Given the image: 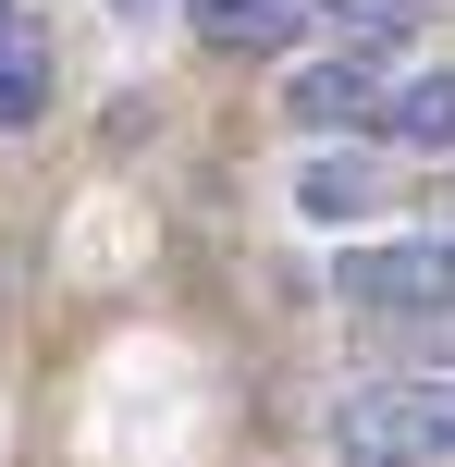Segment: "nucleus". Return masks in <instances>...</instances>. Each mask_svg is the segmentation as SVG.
<instances>
[{
	"instance_id": "f257e3e1",
	"label": "nucleus",
	"mask_w": 455,
	"mask_h": 467,
	"mask_svg": "<svg viewBox=\"0 0 455 467\" xmlns=\"http://www.w3.org/2000/svg\"><path fill=\"white\" fill-rule=\"evenodd\" d=\"M333 455L345 467H455V369H394L333 394Z\"/></svg>"
},
{
	"instance_id": "f03ea898",
	"label": "nucleus",
	"mask_w": 455,
	"mask_h": 467,
	"mask_svg": "<svg viewBox=\"0 0 455 467\" xmlns=\"http://www.w3.org/2000/svg\"><path fill=\"white\" fill-rule=\"evenodd\" d=\"M382 99H394V62H357V49H308L284 74V111L308 148H345V136H382Z\"/></svg>"
},
{
	"instance_id": "7ed1b4c3",
	"label": "nucleus",
	"mask_w": 455,
	"mask_h": 467,
	"mask_svg": "<svg viewBox=\"0 0 455 467\" xmlns=\"http://www.w3.org/2000/svg\"><path fill=\"white\" fill-rule=\"evenodd\" d=\"M394 210V148H308L295 161V222H369Z\"/></svg>"
},
{
	"instance_id": "20e7f679",
	"label": "nucleus",
	"mask_w": 455,
	"mask_h": 467,
	"mask_svg": "<svg viewBox=\"0 0 455 467\" xmlns=\"http://www.w3.org/2000/svg\"><path fill=\"white\" fill-rule=\"evenodd\" d=\"M308 25L333 49H357V62H394V49L419 37V0H308Z\"/></svg>"
},
{
	"instance_id": "39448f33",
	"label": "nucleus",
	"mask_w": 455,
	"mask_h": 467,
	"mask_svg": "<svg viewBox=\"0 0 455 467\" xmlns=\"http://www.w3.org/2000/svg\"><path fill=\"white\" fill-rule=\"evenodd\" d=\"M382 148H431V161H455V74H407V87L382 99Z\"/></svg>"
},
{
	"instance_id": "423d86ee",
	"label": "nucleus",
	"mask_w": 455,
	"mask_h": 467,
	"mask_svg": "<svg viewBox=\"0 0 455 467\" xmlns=\"http://www.w3.org/2000/svg\"><path fill=\"white\" fill-rule=\"evenodd\" d=\"M197 37L210 49H295L308 37V0H197Z\"/></svg>"
},
{
	"instance_id": "0eeeda50",
	"label": "nucleus",
	"mask_w": 455,
	"mask_h": 467,
	"mask_svg": "<svg viewBox=\"0 0 455 467\" xmlns=\"http://www.w3.org/2000/svg\"><path fill=\"white\" fill-rule=\"evenodd\" d=\"M37 111H49V37H37V13H13L0 25V136H25Z\"/></svg>"
},
{
	"instance_id": "6e6552de",
	"label": "nucleus",
	"mask_w": 455,
	"mask_h": 467,
	"mask_svg": "<svg viewBox=\"0 0 455 467\" xmlns=\"http://www.w3.org/2000/svg\"><path fill=\"white\" fill-rule=\"evenodd\" d=\"M13 13H25V0H0V25H13Z\"/></svg>"
}]
</instances>
